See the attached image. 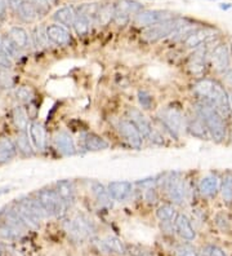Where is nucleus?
I'll return each mask as SVG.
<instances>
[{
  "label": "nucleus",
  "instance_id": "nucleus-1",
  "mask_svg": "<svg viewBox=\"0 0 232 256\" xmlns=\"http://www.w3.org/2000/svg\"><path fill=\"white\" fill-rule=\"evenodd\" d=\"M196 112L204 120L208 132H209V136L217 142H222L226 138L227 134L225 118L213 106H211L209 104L204 102V101H199Z\"/></svg>",
  "mask_w": 232,
  "mask_h": 256
},
{
  "label": "nucleus",
  "instance_id": "nucleus-2",
  "mask_svg": "<svg viewBox=\"0 0 232 256\" xmlns=\"http://www.w3.org/2000/svg\"><path fill=\"white\" fill-rule=\"evenodd\" d=\"M63 229L67 233L68 238L72 242H76V244L92 237L94 234V232H96L92 220L85 215H83V214H77L75 216V219L72 220H66L63 222Z\"/></svg>",
  "mask_w": 232,
  "mask_h": 256
},
{
  "label": "nucleus",
  "instance_id": "nucleus-3",
  "mask_svg": "<svg viewBox=\"0 0 232 256\" xmlns=\"http://www.w3.org/2000/svg\"><path fill=\"white\" fill-rule=\"evenodd\" d=\"M204 102L213 106L225 119H229L232 116L230 94H227L226 90L218 82H214L213 88H212V91L209 92L208 97L204 100Z\"/></svg>",
  "mask_w": 232,
  "mask_h": 256
},
{
  "label": "nucleus",
  "instance_id": "nucleus-4",
  "mask_svg": "<svg viewBox=\"0 0 232 256\" xmlns=\"http://www.w3.org/2000/svg\"><path fill=\"white\" fill-rule=\"evenodd\" d=\"M37 200H40L44 210L46 211L48 216H56L61 218L66 214L67 204H66L62 198L59 197L58 193L53 189H43L37 194Z\"/></svg>",
  "mask_w": 232,
  "mask_h": 256
},
{
  "label": "nucleus",
  "instance_id": "nucleus-5",
  "mask_svg": "<svg viewBox=\"0 0 232 256\" xmlns=\"http://www.w3.org/2000/svg\"><path fill=\"white\" fill-rule=\"evenodd\" d=\"M180 18H170L154 26H150V28H146L142 32V39L149 43H155L164 38H169L177 28V26L180 25Z\"/></svg>",
  "mask_w": 232,
  "mask_h": 256
},
{
  "label": "nucleus",
  "instance_id": "nucleus-6",
  "mask_svg": "<svg viewBox=\"0 0 232 256\" xmlns=\"http://www.w3.org/2000/svg\"><path fill=\"white\" fill-rule=\"evenodd\" d=\"M160 120L168 132L174 138H178L185 127L183 114L177 108H165L160 112Z\"/></svg>",
  "mask_w": 232,
  "mask_h": 256
},
{
  "label": "nucleus",
  "instance_id": "nucleus-7",
  "mask_svg": "<svg viewBox=\"0 0 232 256\" xmlns=\"http://www.w3.org/2000/svg\"><path fill=\"white\" fill-rule=\"evenodd\" d=\"M142 10V4L136 0H118L114 4V22L118 26H125L132 14H138Z\"/></svg>",
  "mask_w": 232,
  "mask_h": 256
},
{
  "label": "nucleus",
  "instance_id": "nucleus-8",
  "mask_svg": "<svg viewBox=\"0 0 232 256\" xmlns=\"http://www.w3.org/2000/svg\"><path fill=\"white\" fill-rule=\"evenodd\" d=\"M165 189H167L168 197H169V200L174 204H183L185 200H187L189 189L186 186L185 182L180 176V174H172L170 178H167Z\"/></svg>",
  "mask_w": 232,
  "mask_h": 256
},
{
  "label": "nucleus",
  "instance_id": "nucleus-9",
  "mask_svg": "<svg viewBox=\"0 0 232 256\" xmlns=\"http://www.w3.org/2000/svg\"><path fill=\"white\" fill-rule=\"evenodd\" d=\"M217 30L213 28H196L189 36L183 40L186 48L198 50L203 47L204 44H208L216 38Z\"/></svg>",
  "mask_w": 232,
  "mask_h": 256
},
{
  "label": "nucleus",
  "instance_id": "nucleus-10",
  "mask_svg": "<svg viewBox=\"0 0 232 256\" xmlns=\"http://www.w3.org/2000/svg\"><path fill=\"white\" fill-rule=\"evenodd\" d=\"M119 134H120L121 138L127 141L129 146H132L133 149L139 150L143 145V136L142 134L138 131V128L130 122L129 119H123L120 120L118 124Z\"/></svg>",
  "mask_w": 232,
  "mask_h": 256
},
{
  "label": "nucleus",
  "instance_id": "nucleus-11",
  "mask_svg": "<svg viewBox=\"0 0 232 256\" xmlns=\"http://www.w3.org/2000/svg\"><path fill=\"white\" fill-rule=\"evenodd\" d=\"M170 18H173V16H172V13L168 12V10H141V12H139L138 14H136V17H134V25H137L138 28H146Z\"/></svg>",
  "mask_w": 232,
  "mask_h": 256
},
{
  "label": "nucleus",
  "instance_id": "nucleus-12",
  "mask_svg": "<svg viewBox=\"0 0 232 256\" xmlns=\"http://www.w3.org/2000/svg\"><path fill=\"white\" fill-rule=\"evenodd\" d=\"M208 66V50L207 47H200L190 56L189 61H187V68H189L190 72L196 76H201L207 70Z\"/></svg>",
  "mask_w": 232,
  "mask_h": 256
},
{
  "label": "nucleus",
  "instance_id": "nucleus-13",
  "mask_svg": "<svg viewBox=\"0 0 232 256\" xmlns=\"http://www.w3.org/2000/svg\"><path fill=\"white\" fill-rule=\"evenodd\" d=\"M211 65L218 72H225L230 66V50L226 44H220L213 50L209 57Z\"/></svg>",
  "mask_w": 232,
  "mask_h": 256
},
{
  "label": "nucleus",
  "instance_id": "nucleus-14",
  "mask_svg": "<svg viewBox=\"0 0 232 256\" xmlns=\"http://www.w3.org/2000/svg\"><path fill=\"white\" fill-rule=\"evenodd\" d=\"M99 250L106 254H115V255H127V244L116 236H106L103 240H98Z\"/></svg>",
  "mask_w": 232,
  "mask_h": 256
},
{
  "label": "nucleus",
  "instance_id": "nucleus-15",
  "mask_svg": "<svg viewBox=\"0 0 232 256\" xmlns=\"http://www.w3.org/2000/svg\"><path fill=\"white\" fill-rule=\"evenodd\" d=\"M128 118L137 128H138V131L142 134L143 138H150V134H152L154 131V128H152L151 123L146 116L143 114L142 112L137 108H129L128 109Z\"/></svg>",
  "mask_w": 232,
  "mask_h": 256
},
{
  "label": "nucleus",
  "instance_id": "nucleus-16",
  "mask_svg": "<svg viewBox=\"0 0 232 256\" xmlns=\"http://www.w3.org/2000/svg\"><path fill=\"white\" fill-rule=\"evenodd\" d=\"M174 230L181 238L186 240H194L196 238V232L192 226L191 222L185 214H177L176 219L173 222Z\"/></svg>",
  "mask_w": 232,
  "mask_h": 256
},
{
  "label": "nucleus",
  "instance_id": "nucleus-17",
  "mask_svg": "<svg viewBox=\"0 0 232 256\" xmlns=\"http://www.w3.org/2000/svg\"><path fill=\"white\" fill-rule=\"evenodd\" d=\"M221 189V178L214 174L204 176L199 182V192L203 197L213 198Z\"/></svg>",
  "mask_w": 232,
  "mask_h": 256
},
{
  "label": "nucleus",
  "instance_id": "nucleus-18",
  "mask_svg": "<svg viewBox=\"0 0 232 256\" xmlns=\"http://www.w3.org/2000/svg\"><path fill=\"white\" fill-rule=\"evenodd\" d=\"M45 32L46 36H48V40L57 44V46L65 47V46L71 43V34L63 26L49 25L45 28Z\"/></svg>",
  "mask_w": 232,
  "mask_h": 256
},
{
  "label": "nucleus",
  "instance_id": "nucleus-19",
  "mask_svg": "<svg viewBox=\"0 0 232 256\" xmlns=\"http://www.w3.org/2000/svg\"><path fill=\"white\" fill-rule=\"evenodd\" d=\"M107 190L114 200H125L133 190V185L129 182H111L107 185Z\"/></svg>",
  "mask_w": 232,
  "mask_h": 256
},
{
  "label": "nucleus",
  "instance_id": "nucleus-20",
  "mask_svg": "<svg viewBox=\"0 0 232 256\" xmlns=\"http://www.w3.org/2000/svg\"><path fill=\"white\" fill-rule=\"evenodd\" d=\"M54 144H56L57 150H58L62 156H74L76 153L74 138L67 132H57L56 136H54Z\"/></svg>",
  "mask_w": 232,
  "mask_h": 256
},
{
  "label": "nucleus",
  "instance_id": "nucleus-21",
  "mask_svg": "<svg viewBox=\"0 0 232 256\" xmlns=\"http://www.w3.org/2000/svg\"><path fill=\"white\" fill-rule=\"evenodd\" d=\"M28 136L34 149L43 152L45 148V130L43 126L37 122H32L28 126Z\"/></svg>",
  "mask_w": 232,
  "mask_h": 256
},
{
  "label": "nucleus",
  "instance_id": "nucleus-22",
  "mask_svg": "<svg viewBox=\"0 0 232 256\" xmlns=\"http://www.w3.org/2000/svg\"><path fill=\"white\" fill-rule=\"evenodd\" d=\"M56 192L67 206H70V204L75 202L76 188H75L74 182H71V180H61V182H57Z\"/></svg>",
  "mask_w": 232,
  "mask_h": 256
},
{
  "label": "nucleus",
  "instance_id": "nucleus-23",
  "mask_svg": "<svg viewBox=\"0 0 232 256\" xmlns=\"http://www.w3.org/2000/svg\"><path fill=\"white\" fill-rule=\"evenodd\" d=\"M90 190H92L93 197H94V200H97L99 206L105 207V208L112 207V198L105 185L101 184L99 182H92V184H90Z\"/></svg>",
  "mask_w": 232,
  "mask_h": 256
},
{
  "label": "nucleus",
  "instance_id": "nucleus-24",
  "mask_svg": "<svg viewBox=\"0 0 232 256\" xmlns=\"http://www.w3.org/2000/svg\"><path fill=\"white\" fill-rule=\"evenodd\" d=\"M76 10L72 8V6H62L59 10H56L53 18L56 20L57 22H59L61 25L66 26V28H70V26H74V22L76 20Z\"/></svg>",
  "mask_w": 232,
  "mask_h": 256
},
{
  "label": "nucleus",
  "instance_id": "nucleus-25",
  "mask_svg": "<svg viewBox=\"0 0 232 256\" xmlns=\"http://www.w3.org/2000/svg\"><path fill=\"white\" fill-rule=\"evenodd\" d=\"M17 154V146L10 138H0V164L9 162Z\"/></svg>",
  "mask_w": 232,
  "mask_h": 256
},
{
  "label": "nucleus",
  "instance_id": "nucleus-26",
  "mask_svg": "<svg viewBox=\"0 0 232 256\" xmlns=\"http://www.w3.org/2000/svg\"><path fill=\"white\" fill-rule=\"evenodd\" d=\"M108 142L97 134H88L84 138V148L88 152H99V150L108 149Z\"/></svg>",
  "mask_w": 232,
  "mask_h": 256
},
{
  "label": "nucleus",
  "instance_id": "nucleus-27",
  "mask_svg": "<svg viewBox=\"0 0 232 256\" xmlns=\"http://www.w3.org/2000/svg\"><path fill=\"white\" fill-rule=\"evenodd\" d=\"M187 128H189L190 134H191L192 136H195V138H205L209 136V132H208L207 126H205L204 120H203V118L199 116L198 112H196V116H194V118L190 119Z\"/></svg>",
  "mask_w": 232,
  "mask_h": 256
},
{
  "label": "nucleus",
  "instance_id": "nucleus-28",
  "mask_svg": "<svg viewBox=\"0 0 232 256\" xmlns=\"http://www.w3.org/2000/svg\"><path fill=\"white\" fill-rule=\"evenodd\" d=\"M4 222L5 224L10 225L12 228L17 229L18 232H23L25 229H27V224L25 222V220L22 219V216L19 215V212L17 210H8L3 214Z\"/></svg>",
  "mask_w": 232,
  "mask_h": 256
},
{
  "label": "nucleus",
  "instance_id": "nucleus-29",
  "mask_svg": "<svg viewBox=\"0 0 232 256\" xmlns=\"http://www.w3.org/2000/svg\"><path fill=\"white\" fill-rule=\"evenodd\" d=\"M17 13H18L19 18L25 22H32L37 17V10L28 0H22V3L17 8Z\"/></svg>",
  "mask_w": 232,
  "mask_h": 256
},
{
  "label": "nucleus",
  "instance_id": "nucleus-30",
  "mask_svg": "<svg viewBox=\"0 0 232 256\" xmlns=\"http://www.w3.org/2000/svg\"><path fill=\"white\" fill-rule=\"evenodd\" d=\"M8 36L10 38V40L19 48V50H23L28 46V35L26 32L25 28H12L9 30V34Z\"/></svg>",
  "mask_w": 232,
  "mask_h": 256
},
{
  "label": "nucleus",
  "instance_id": "nucleus-31",
  "mask_svg": "<svg viewBox=\"0 0 232 256\" xmlns=\"http://www.w3.org/2000/svg\"><path fill=\"white\" fill-rule=\"evenodd\" d=\"M92 24L93 22L89 17L85 16L84 13L79 12L76 14V20H75L72 28H75V32H76V34L79 35V36H85V35L89 32L90 25H92Z\"/></svg>",
  "mask_w": 232,
  "mask_h": 256
},
{
  "label": "nucleus",
  "instance_id": "nucleus-32",
  "mask_svg": "<svg viewBox=\"0 0 232 256\" xmlns=\"http://www.w3.org/2000/svg\"><path fill=\"white\" fill-rule=\"evenodd\" d=\"M111 21H114V6H111V4L99 6L96 17L97 24H98V25L106 26Z\"/></svg>",
  "mask_w": 232,
  "mask_h": 256
},
{
  "label": "nucleus",
  "instance_id": "nucleus-33",
  "mask_svg": "<svg viewBox=\"0 0 232 256\" xmlns=\"http://www.w3.org/2000/svg\"><path fill=\"white\" fill-rule=\"evenodd\" d=\"M176 216H177L176 207H174L173 204H169V203L161 204V206H159L158 210H156V218L163 222H174Z\"/></svg>",
  "mask_w": 232,
  "mask_h": 256
},
{
  "label": "nucleus",
  "instance_id": "nucleus-34",
  "mask_svg": "<svg viewBox=\"0 0 232 256\" xmlns=\"http://www.w3.org/2000/svg\"><path fill=\"white\" fill-rule=\"evenodd\" d=\"M13 122H14L15 127L19 131H25L28 128V116L26 114L25 109L22 106H15L12 112Z\"/></svg>",
  "mask_w": 232,
  "mask_h": 256
},
{
  "label": "nucleus",
  "instance_id": "nucleus-35",
  "mask_svg": "<svg viewBox=\"0 0 232 256\" xmlns=\"http://www.w3.org/2000/svg\"><path fill=\"white\" fill-rule=\"evenodd\" d=\"M15 146H17V150L21 152L23 156H32L34 154V149H32V144L31 141L28 140L27 134H21L15 140Z\"/></svg>",
  "mask_w": 232,
  "mask_h": 256
},
{
  "label": "nucleus",
  "instance_id": "nucleus-36",
  "mask_svg": "<svg viewBox=\"0 0 232 256\" xmlns=\"http://www.w3.org/2000/svg\"><path fill=\"white\" fill-rule=\"evenodd\" d=\"M26 200V203H27L28 208L32 211V214L36 216L39 222L44 220L46 216H48V214H46V211L44 210V207H43V204H41L40 200Z\"/></svg>",
  "mask_w": 232,
  "mask_h": 256
},
{
  "label": "nucleus",
  "instance_id": "nucleus-37",
  "mask_svg": "<svg viewBox=\"0 0 232 256\" xmlns=\"http://www.w3.org/2000/svg\"><path fill=\"white\" fill-rule=\"evenodd\" d=\"M127 252L129 256H155L151 248L142 244H127Z\"/></svg>",
  "mask_w": 232,
  "mask_h": 256
},
{
  "label": "nucleus",
  "instance_id": "nucleus-38",
  "mask_svg": "<svg viewBox=\"0 0 232 256\" xmlns=\"http://www.w3.org/2000/svg\"><path fill=\"white\" fill-rule=\"evenodd\" d=\"M1 50L6 56H9L10 58H14V57H18L19 48L10 40V38H4L1 39Z\"/></svg>",
  "mask_w": 232,
  "mask_h": 256
},
{
  "label": "nucleus",
  "instance_id": "nucleus-39",
  "mask_svg": "<svg viewBox=\"0 0 232 256\" xmlns=\"http://www.w3.org/2000/svg\"><path fill=\"white\" fill-rule=\"evenodd\" d=\"M19 233H21V232L12 228L10 225L5 224V222L0 225V238H1V240H14L19 237Z\"/></svg>",
  "mask_w": 232,
  "mask_h": 256
},
{
  "label": "nucleus",
  "instance_id": "nucleus-40",
  "mask_svg": "<svg viewBox=\"0 0 232 256\" xmlns=\"http://www.w3.org/2000/svg\"><path fill=\"white\" fill-rule=\"evenodd\" d=\"M221 192H222V198L226 203L232 202V178L226 176L221 185Z\"/></svg>",
  "mask_w": 232,
  "mask_h": 256
},
{
  "label": "nucleus",
  "instance_id": "nucleus-41",
  "mask_svg": "<svg viewBox=\"0 0 232 256\" xmlns=\"http://www.w3.org/2000/svg\"><path fill=\"white\" fill-rule=\"evenodd\" d=\"M34 97V92L28 87H19L15 90V98L19 102H30L31 98Z\"/></svg>",
  "mask_w": 232,
  "mask_h": 256
},
{
  "label": "nucleus",
  "instance_id": "nucleus-42",
  "mask_svg": "<svg viewBox=\"0 0 232 256\" xmlns=\"http://www.w3.org/2000/svg\"><path fill=\"white\" fill-rule=\"evenodd\" d=\"M138 101L143 109H146V110L152 109V105H154V97H152L147 91H142V90H139Z\"/></svg>",
  "mask_w": 232,
  "mask_h": 256
},
{
  "label": "nucleus",
  "instance_id": "nucleus-43",
  "mask_svg": "<svg viewBox=\"0 0 232 256\" xmlns=\"http://www.w3.org/2000/svg\"><path fill=\"white\" fill-rule=\"evenodd\" d=\"M174 256H200L199 252L190 244H180L174 250Z\"/></svg>",
  "mask_w": 232,
  "mask_h": 256
},
{
  "label": "nucleus",
  "instance_id": "nucleus-44",
  "mask_svg": "<svg viewBox=\"0 0 232 256\" xmlns=\"http://www.w3.org/2000/svg\"><path fill=\"white\" fill-rule=\"evenodd\" d=\"M13 87L12 75L8 72V70H0V88L3 90H9Z\"/></svg>",
  "mask_w": 232,
  "mask_h": 256
},
{
  "label": "nucleus",
  "instance_id": "nucleus-45",
  "mask_svg": "<svg viewBox=\"0 0 232 256\" xmlns=\"http://www.w3.org/2000/svg\"><path fill=\"white\" fill-rule=\"evenodd\" d=\"M201 256H227L226 252L218 246L214 244H208L207 247L203 248V255Z\"/></svg>",
  "mask_w": 232,
  "mask_h": 256
},
{
  "label": "nucleus",
  "instance_id": "nucleus-46",
  "mask_svg": "<svg viewBox=\"0 0 232 256\" xmlns=\"http://www.w3.org/2000/svg\"><path fill=\"white\" fill-rule=\"evenodd\" d=\"M37 12H45L49 10V2L48 0H28Z\"/></svg>",
  "mask_w": 232,
  "mask_h": 256
},
{
  "label": "nucleus",
  "instance_id": "nucleus-47",
  "mask_svg": "<svg viewBox=\"0 0 232 256\" xmlns=\"http://www.w3.org/2000/svg\"><path fill=\"white\" fill-rule=\"evenodd\" d=\"M12 68V58L0 50V70H8Z\"/></svg>",
  "mask_w": 232,
  "mask_h": 256
},
{
  "label": "nucleus",
  "instance_id": "nucleus-48",
  "mask_svg": "<svg viewBox=\"0 0 232 256\" xmlns=\"http://www.w3.org/2000/svg\"><path fill=\"white\" fill-rule=\"evenodd\" d=\"M145 200L149 203H152V204H154V203L158 200V193H156V189H154V188H147L145 192Z\"/></svg>",
  "mask_w": 232,
  "mask_h": 256
},
{
  "label": "nucleus",
  "instance_id": "nucleus-49",
  "mask_svg": "<svg viewBox=\"0 0 232 256\" xmlns=\"http://www.w3.org/2000/svg\"><path fill=\"white\" fill-rule=\"evenodd\" d=\"M217 225H218L222 230H226L227 226H229V220H227L226 216L222 215V214H221V218L220 216H217Z\"/></svg>",
  "mask_w": 232,
  "mask_h": 256
},
{
  "label": "nucleus",
  "instance_id": "nucleus-50",
  "mask_svg": "<svg viewBox=\"0 0 232 256\" xmlns=\"http://www.w3.org/2000/svg\"><path fill=\"white\" fill-rule=\"evenodd\" d=\"M6 0H0V18H4L6 12Z\"/></svg>",
  "mask_w": 232,
  "mask_h": 256
},
{
  "label": "nucleus",
  "instance_id": "nucleus-51",
  "mask_svg": "<svg viewBox=\"0 0 232 256\" xmlns=\"http://www.w3.org/2000/svg\"><path fill=\"white\" fill-rule=\"evenodd\" d=\"M225 76H226V80H227V83H230V84L232 86V69H229L226 72V75H225Z\"/></svg>",
  "mask_w": 232,
  "mask_h": 256
},
{
  "label": "nucleus",
  "instance_id": "nucleus-52",
  "mask_svg": "<svg viewBox=\"0 0 232 256\" xmlns=\"http://www.w3.org/2000/svg\"><path fill=\"white\" fill-rule=\"evenodd\" d=\"M230 101H231V108H232V94H230Z\"/></svg>",
  "mask_w": 232,
  "mask_h": 256
},
{
  "label": "nucleus",
  "instance_id": "nucleus-53",
  "mask_svg": "<svg viewBox=\"0 0 232 256\" xmlns=\"http://www.w3.org/2000/svg\"><path fill=\"white\" fill-rule=\"evenodd\" d=\"M0 50H1V39H0Z\"/></svg>",
  "mask_w": 232,
  "mask_h": 256
},
{
  "label": "nucleus",
  "instance_id": "nucleus-54",
  "mask_svg": "<svg viewBox=\"0 0 232 256\" xmlns=\"http://www.w3.org/2000/svg\"><path fill=\"white\" fill-rule=\"evenodd\" d=\"M48 2H49V3H53V2H56V0H48Z\"/></svg>",
  "mask_w": 232,
  "mask_h": 256
},
{
  "label": "nucleus",
  "instance_id": "nucleus-55",
  "mask_svg": "<svg viewBox=\"0 0 232 256\" xmlns=\"http://www.w3.org/2000/svg\"><path fill=\"white\" fill-rule=\"evenodd\" d=\"M231 54H232V44H231Z\"/></svg>",
  "mask_w": 232,
  "mask_h": 256
},
{
  "label": "nucleus",
  "instance_id": "nucleus-56",
  "mask_svg": "<svg viewBox=\"0 0 232 256\" xmlns=\"http://www.w3.org/2000/svg\"><path fill=\"white\" fill-rule=\"evenodd\" d=\"M0 254H1V251H0Z\"/></svg>",
  "mask_w": 232,
  "mask_h": 256
}]
</instances>
